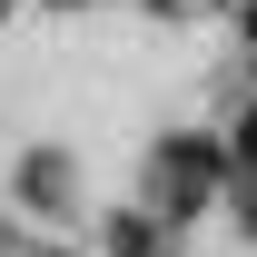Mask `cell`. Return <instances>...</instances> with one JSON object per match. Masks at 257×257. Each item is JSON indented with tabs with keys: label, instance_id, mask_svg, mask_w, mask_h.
Returning a JSON list of instances; mask_svg holds the SVG:
<instances>
[{
	"label": "cell",
	"instance_id": "obj_5",
	"mask_svg": "<svg viewBox=\"0 0 257 257\" xmlns=\"http://www.w3.org/2000/svg\"><path fill=\"white\" fill-rule=\"evenodd\" d=\"M247 40H257V10H247Z\"/></svg>",
	"mask_w": 257,
	"mask_h": 257
},
{
	"label": "cell",
	"instance_id": "obj_3",
	"mask_svg": "<svg viewBox=\"0 0 257 257\" xmlns=\"http://www.w3.org/2000/svg\"><path fill=\"white\" fill-rule=\"evenodd\" d=\"M20 188H30V198H60V188H69V168H60V159H50V149H40V159H30V168H20Z\"/></svg>",
	"mask_w": 257,
	"mask_h": 257
},
{
	"label": "cell",
	"instance_id": "obj_2",
	"mask_svg": "<svg viewBox=\"0 0 257 257\" xmlns=\"http://www.w3.org/2000/svg\"><path fill=\"white\" fill-rule=\"evenodd\" d=\"M109 247H119V257H159V218H119Z\"/></svg>",
	"mask_w": 257,
	"mask_h": 257
},
{
	"label": "cell",
	"instance_id": "obj_1",
	"mask_svg": "<svg viewBox=\"0 0 257 257\" xmlns=\"http://www.w3.org/2000/svg\"><path fill=\"white\" fill-rule=\"evenodd\" d=\"M159 178H168V218H198V208L218 198V178H227V149H218V139H168V149H159Z\"/></svg>",
	"mask_w": 257,
	"mask_h": 257
},
{
	"label": "cell",
	"instance_id": "obj_4",
	"mask_svg": "<svg viewBox=\"0 0 257 257\" xmlns=\"http://www.w3.org/2000/svg\"><path fill=\"white\" fill-rule=\"evenodd\" d=\"M237 159H247V168H257V109H247V128H237Z\"/></svg>",
	"mask_w": 257,
	"mask_h": 257
}]
</instances>
